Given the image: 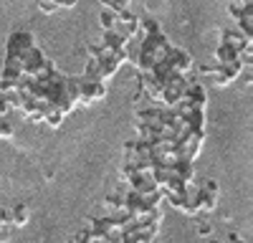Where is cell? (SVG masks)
Here are the masks:
<instances>
[{
  "label": "cell",
  "mask_w": 253,
  "mask_h": 243,
  "mask_svg": "<svg viewBox=\"0 0 253 243\" xmlns=\"http://www.w3.org/2000/svg\"><path fill=\"white\" fill-rule=\"evenodd\" d=\"M129 3H132V0H101V5L109 8V10H114V13L126 10V8H129Z\"/></svg>",
  "instance_id": "9a60e30c"
},
{
  "label": "cell",
  "mask_w": 253,
  "mask_h": 243,
  "mask_svg": "<svg viewBox=\"0 0 253 243\" xmlns=\"http://www.w3.org/2000/svg\"><path fill=\"white\" fill-rule=\"evenodd\" d=\"M53 3H56L58 8H74V5H76V0H53Z\"/></svg>",
  "instance_id": "d6986e66"
},
{
  "label": "cell",
  "mask_w": 253,
  "mask_h": 243,
  "mask_svg": "<svg viewBox=\"0 0 253 243\" xmlns=\"http://www.w3.org/2000/svg\"><path fill=\"white\" fill-rule=\"evenodd\" d=\"M236 20H238V31L243 36L253 38V3L251 0H246V5H243V10H241V15Z\"/></svg>",
  "instance_id": "9c48e42d"
},
{
  "label": "cell",
  "mask_w": 253,
  "mask_h": 243,
  "mask_svg": "<svg viewBox=\"0 0 253 243\" xmlns=\"http://www.w3.org/2000/svg\"><path fill=\"white\" fill-rule=\"evenodd\" d=\"M213 56H215L218 64H230V61H238V51L230 48L228 43H218V48H215Z\"/></svg>",
  "instance_id": "8fae6325"
},
{
  "label": "cell",
  "mask_w": 253,
  "mask_h": 243,
  "mask_svg": "<svg viewBox=\"0 0 253 243\" xmlns=\"http://www.w3.org/2000/svg\"><path fill=\"white\" fill-rule=\"evenodd\" d=\"M165 61H167V66L172 69V74H180V76H190V74H193V69H195L193 56H190L185 48H177V46L167 48Z\"/></svg>",
  "instance_id": "3957f363"
},
{
  "label": "cell",
  "mask_w": 253,
  "mask_h": 243,
  "mask_svg": "<svg viewBox=\"0 0 253 243\" xmlns=\"http://www.w3.org/2000/svg\"><path fill=\"white\" fill-rule=\"evenodd\" d=\"M8 223L10 226H15V228H23L26 223H28V205H13L10 210H8Z\"/></svg>",
  "instance_id": "30bf717a"
},
{
  "label": "cell",
  "mask_w": 253,
  "mask_h": 243,
  "mask_svg": "<svg viewBox=\"0 0 253 243\" xmlns=\"http://www.w3.org/2000/svg\"><path fill=\"white\" fill-rule=\"evenodd\" d=\"M182 99H185V101H190L193 107L205 109V104H208V91H205V86H203V84H198V81L190 79V81H187V86H185Z\"/></svg>",
  "instance_id": "52a82bcc"
},
{
  "label": "cell",
  "mask_w": 253,
  "mask_h": 243,
  "mask_svg": "<svg viewBox=\"0 0 253 243\" xmlns=\"http://www.w3.org/2000/svg\"><path fill=\"white\" fill-rule=\"evenodd\" d=\"M31 46H36L33 33H28V31H15V33L8 38V56H20V53H26Z\"/></svg>",
  "instance_id": "5b68a950"
},
{
  "label": "cell",
  "mask_w": 253,
  "mask_h": 243,
  "mask_svg": "<svg viewBox=\"0 0 253 243\" xmlns=\"http://www.w3.org/2000/svg\"><path fill=\"white\" fill-rule=\"evenodd\" d=\"M114 31H119L124 38L137 36V33H139V18H137L134 13H129V8L122 10V13H117V26H114Z\"/></svg>",
  "instance_id": "8992f818"
},
{
  "label": "cell",
  "mask_w": 253,
  "mask_h": 243,
  "mask_svg": "<svg viewBox=\"0 0 253 243\" xmlns=\"http://www.w3.org/2000/svg\"><path fill=\"white\" fill-rule=\"evenodd\" d=\"M76 86H79V104H94L107 96V84L96 76H86L81 74L76 76Z\"/></svg>",
  "instance_id": "6da1fadb"
},
{
  "label": "cell",
  "mask_w": 253,
  "mask_h": 243,
  "mask_svg": "<svg viewBox=\"0 0 253 243\" xmlns=\"http://www.w3.org/2000/svg\"><path fill=\"white\" fill-rule=\"evenodd\" d=\"M210 233H213V226H210V223L208 220H203V223H198V236H210Z\"/></svg>",
  "instance_id": "ac0fdd59"
},
{
  "label": "cell",
  "mask_w": 253,
  "mask_h": 243,
  "mask_svg": "<svg viewBox=\"0 0 253 243\" xmlns=\"http://www.w3.org/2000/svg\"><path fill=\"white\" fill-rule=\"evenodd\" d=\"M139 31H142V36H152V33H162V28H160V23L155 18H144V20H139Z\"/></svg>",
  "instance_id": "5bb4252c"
},
{
  "label": "cell",
  "mask_w": 253,
  "mask_h": 243,
  "mask_svg": "<svg viewBox=\"0 0 253 243\" xmlns=\"http://www.w3.org/2000/svg\"><path fill=\"white\" fill-rule=\"evenodd\" d=\"M220 43H228L230 48L241 51V48H246L251 43V38L243 36L238 28H220Z\"/></svg>",
  "instance_id": "ba28073f"
},
{
  "label": "cell",
  "mask_w": 253,
  "mask_h": 243,
  "mask_svg": "<svg viewBox=\"0 0 253 243\" xmlns=\"http://www.w3.org/2000/svg\"><path fill=\"white\" fill-rule=\"evenodd\" d=\"M218 198H220L218 182L215 180H203L198 185V210L213 213L218 208Z\"/></svg>",
  "instance_id": "277c9868"
},
{
  "label": "cell",
  "mask_w": 253,
  "mask_h": 243,
  "mask_svg": "<svg viewBox=\"0 0 253 243\" xmlns=\"http://www.w3.org/2000/svg\"><path fill=\"white\" fill-rule=\"evenodd\" d=\"M63 117H66V114H63L61 109H56V107H46V112H43V122H46L48 127H53V129L61 127Z\"/></svg>",
  "instance_id": "7c38bea8"
},
{
  "label": "cell",
  "mask_w": 253,
  "mask_h": 243,
  "mask_svg": "<svg viewBox=\"0 0 253 243\" xmlns=\"http://www.w3.org/2000/svg\"><path fill=\"white\" fill-rule=\"evenodd\" d=\"M38 8L43 10V13H56V10H58V5L53 3V0H41V3H38Z\"/></svg>",
  "instance_id": "e0dca14e"
},
{
  "label": "cell",
  "mask_w": 253,
  "mask_h": 243,
  "mask_svg": "<svg viewBox=\"0 0 253 243\" xmlns=\"http://www.w3.org/2000/svg\"><path fill=\"white\" fill-rule=\"evenodd\" d=\"M13 137V124L8 114H0V139H10Z\"/></svg>",
  "instance_id": "2e32d148"
},
{
  "label": "cell",
  "mask_w": 253,
  "mask_h": 243,
  "mask_svg": "<svg viewBox=\"0 0 253 243\" xmlns=\"http://www.w3.org/2000/svg\"><path fill=\"white\" fill-rule=\"evenodd\" d=\"M99 20H101V28H104V31H114V26H117V13L109 10V8H104L101 15H99Z\"/></svg>",
  "instance_id": "4fadbf2b"
},
{
  "label": "cell",
  "mask_w": 253,
  "mask_h": 243,
  "mask_svg": "<svg viewBox=\"0 0 253 243\" xmlns=\"http://www.w3.org/2000/svg\"><path fill=\"white\" fill-rule=\"evenodd\" d=\"M246 66L241 64V61H230V64H215L213 66H203V74H210L215 81V86H228V84H233V81L241 76Z\"/></svg>",
  "instance_id": "7a4b0ae2"
}]
</instances>
